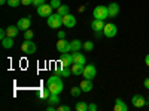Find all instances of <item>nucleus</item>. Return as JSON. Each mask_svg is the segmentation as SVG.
Segmentation results:
<instances>
[{"label": "nucleus", "instance_id": "f257e3e1", "mask_svg": "<svg viewBox=\"0 0 149 111\" xmlns=\"http://www.w3.org/2000/svg\"><path fill=\"white\" fill-rule=\"evenodd\" d=\"M46 87L51 90V93H61L63 92V80H61V75H58V74H54V75H51L48 78V83H46Z\"/></svg>", "mask_w": 149, "mask_h": 111}, {"label": "nucleus", "instance_id": "f03ea898", "mask_svg": "<svg viewBox=\"0 0 149 111\" xmlns=\"http://www.w3.org/2000/svg\"><path fill=\"white\" fill-rule=\"evenodd\" d=\"M48 26L51 27V29H60L61 26H63V17H61L58 12L57 14H51L48 17Z\"/></svg>", "mask_w": 149, "mask_h": 111}, {"label": "nucleus", "instance_id": "7ed1b4c3", "mask_svg": "<svg viewBox=\"0 0 149 111\" xmlns=\"http://www.w3.org/2000/svg\"><path fill=\"white\" fill-rule=\"evenodd\" d=\"M93 15H94V18H97V20H103V21H104L106 18H109V9H107V6L98 5V6L94 8Z\"/></svg>", "mask_w": 149, "mask_h": 111}, {"label": "nucleus", "instance_id": "20e7f679", "mask_svg": "<svg viewBox=\"0 0 149 111\" xmlns=\"http://www.w3.org/2000/svg\"><path fill=\"white\" fill-rule=\"evenodd\" d=\"M116 33H118V27L113 23H107L104 26V29H103V35L106 36V38H115Z\"/></svg>", "mask_w": 149, "mask_h": 111}, {"label": "nucleus", "instance_id": "39448f33", "mask_svg": "<svg viewBox=\"0 0 149 111\" xmlns=\"http://www.w3.org/2000/svg\"><path fill=\"white\" fill-rule=\"evenodd\" d=\"M97 75V69L94 65H85L84 68V72H82V77L86 78V80H94Z\"/></svg>", "mask_w": 149, "mask_h": 111}, {"label": "nucleus", "instance_id": "423d86ee", "mask_svg": "<svg viewBox=\"0 0 149 111\" xmlns=\"http://www.w3.org/2000/svg\"><path fill=\"white\" fill-rule=\"evenodd\" d=\"M21 50H22V53H26V54H33V53H36L37 47H36V44L33 41H27L26 39L22 42V45H21Z\"/></svg>", "mask_w": 149, "mask_h": 111}, {"label": "nucleus", "instance_id": "0eeeda50", "mask_svg": "<svg viewBox=\"0 0 149 111\" xmlns=\"http://www.w3.org/2000/svg\"><path fill=\"white\" fill-rule=\"evenodd\" d=\"M57 50H58L60 53H70V51H72V45H70V42L66 41V39H58V41H57Z\"/></svg>", "mask_w": 149, "mask_h": 111}, {"label": "nucleus", "instance_id": "6e6552de", "mask_svg": "<svg viewBox=\"0 0 149 111\" xmlns=\"http://www.w3.org/2000/svg\"><path fill=\"white\" fill-rule=\"evenodd\" d=\"M37 14H39L40 17H49V15H51L52 14V6L51 5H49V3H43V5H40L39 8H37Z\"/></svg>", "mask_w": 149, "mask_h": 111}, {"label": "nucleus", "instance_id": "1a4fd4ad", "mask_svg": "<svg viewBox=\"0 0 149 111\" xmlns=\"http://www.w3.org/2000/svg\"><path fill=\"white\" fill-rule=\"evenodd\" d=\"M131 104H133V107H136V108H143L148 102H146V99H145L142 95H134V96L131 98Z\"/></svg>", "mask_w": 149, "mask_h": 111}, {"label": "nucleus", "instance_id": "9d476101", "mask_svg": "<svg viewBox=\"0 0 149 111\" xmlns=\"http://www.w3.org/2000/svg\"><path fill=\"white\" fill-rule=\"evenodd\" d=\"M17 26H18V29L19 30H29L30 29V26H31V18L30 17H24V18H19L18 20V23H17Z\"/></svg>", "mask_w": 149, "mask_h": 111}, {"label": "nucleus", "instance_id": "9b49d317", "mask_svg": "<svg viewBox=\"0 0 149 111\" xmlns=\"http://www.w3.org/2000/svg\"><path fill=\"white\" fill-rule=\"evenodd\" d=\"M63 26L67 27V29H72L76 26V18H74L72 14H67V15H63Z\"/></svg>", "mask_w": 149, "mask_h": 111}, {"label": "nucleus", "instance_id": "f8f14e48", "mask_svg": "<svg viewBox=\"0 0 149 111\" xmlns=\"http://www.w3.org/2000/svg\"><path fill=\"white\" fill-rule=\"evenodd\" d=\"M107 9H109V18L118 17V14H119V5H118L116 2L109 3V5H107Z\"/></svg>", "mask_w": 149, "mask_h": 111}, {"label": "nucleus", "instance_id": "ddd939ff", "mask_svg": "<svg viewBox=\"0 0 149 111\" xmlns=\"http://www.w3.org/2000/svg\"><path fill=\"white\" fill-rule=\"evenodd\" d=\"M60 62L63 63L64 66H72L73 65V53H61V59Z\"/></svg>", "mask_w": 149, "mask_h": 111}, {"label": "nucleus", "instance_id": "4468645a", "mask_svg": "<svg viewBox=\"0 0 149 111\" xmlns=\"http://www.w3.org/2000/svg\"><path fill=\"white\" fill-rule=\"evenodd\" d=\"M104 26H106V24H104L103 20H97V18H94L93 23H91V27H93L94 32H103Z\"/></svg>", "mask_w": 149, "mask_h": 111}, {"label": "nucleus", "instance_id": "2eb2a0df", "mask_svg": "<svg viewBox=\"0 0 149 111\" xmlns=\"http://www.w3.org/2000/svg\"><path fill=\"white\" fill-rule=\"evenodd\" d=\"M81 89H82V92H85V93L91 92V90H93V80L84 78V80L81 81Z\"/></svg>", "mask_w": 149, "mask_h": 111}, {"label": "nucleus", "instance_id": "dca6fc26", "mask_svg": "<svg viewBox=\"0 0 149 111\" xmlns=\"http://www.w3.org/2000/svg\"><path fill=\"white\" fill-rule=\"evenodd\" d=\"M85 56L79 51H73V63H78V65H85Z\"/></svg>", "mask_w": 149, "mask_h": 111}, {"label": "nucleus", "instance_id": "f3484780", "mask_svg": "<svg viewBox=\"0 0 149 111\" xmlns=\"http://www.w3.org/2000/svg\"><path fill=\"white\" fill-rule=\"evenodd\" d=\"M113 110H115V111H127V110H128V105L124 102L122 99H119V98H118V99L115 101V107H113Z\"/></svg>", "mask_w": 149, "mask_h": 111}, {"label": "nucleus", "instance_id": "a211bd4d", "mask_svg": "<svg viewBox=\"0 0 149 111\" xmlns=\"http://www.w3.org/2000/svg\"><path fill=\"white\" fill-rule=\"evenodd\" d=\"M84 68H85V65L73 63V65H72V74H73V75H76V77H81L82 72H84Z\"/></svg>", "mask_w": 149, "mask_h": 111}, {"label": "nucleus", "instance_id": "6ab92c4d", "mask_svg": "<svg viewBox=\"0 0 149 111\" xmlns=\"http://www.w3.org/2000/svg\"><path fill=\"white\" fill-rule=\"evenodd\" d=\"M18 33H19L18 26H9V27L6 29V35L9 36V38H17Z\"/></svg>", "mask_w": 149, "mask_h": 111}, {"label": "nucleus", "instance_id": "aec40b11", "mask_svg": "<svg viewBox=\"0 0 149 111\" xmlns=\"http://www.w3.org/2000/svg\"><path fill=\"white\" fill-rule=\"evenodd\" d=\"M2 47L6 48V50L12 48V47H14V38H9V36H6L5 39H2Z\"/></svg>", "mask_w": 149, "mask_h": 111}, {"label": "nucleus", "instance_id": "412c9836", "mask_svg": "<svg viewBox=\"0 0 149 111\" xmlns=\"http://www.w3.org/2000/svg\"><path fill=\"white\" fill-rule=\"evenodd\" d=\"M70 45H72V51H81V48H84V44L79 39H73Z\"/></svg>", "mask_w": 149, "mask_h": 111}, {"label": "nucleus", "instance_id": "4be33fe9", "mask_svg": "<svg viewBox=\"0 0 149 111\" xmlns=\"http://www.w3.org/2000/svg\"><path fill=\"white\" fill-rule=\"evenodd\" d=\"M48 102L51 104V105H58V102H60V96H58V93H51V95H49Z\"/></svg>", "mask_w": 149, "mask_h": 111}, {"label": "nucleus", "instance_id": "5701e85b", "mask_svg": "<svg viewBox=\"0 0 149 111\" xmlns=\"http://www.w3.org/2000/svg\"><path fill=\"white\" fill-rule=\"evenodd\" d=\"M49 95H51V90H49L48 87L46 89H40L39 90V98H40V99H48V98H49Z\"/></svg>", "mask_w": 149, "mask_h": 111}, {"label": "nucleus", "instance_id": "b1692460", "mask_svg": "<svg viewBox=\"0 0 149 111\" xmlns=\"http://www.w3.org/2000/svg\"><path fill=\"white\" fill-rule=\"evenodd\" d=\"M72 75V66H64L63 65V71H61V77H66L69 78Z\"/></svg>", "mask_w": 149, "mask_h": 111}, {"label": "nucleus", "instance_id": "393cba45", "mask_svg": "<svg viewBox=\"0 0 149 111\" xmlns=\"http://www.w3.org/2000/svg\"><path fill=\"white\" fill-rule=\"evenodd\" d=\"M57 12H58V14H60L61 17H63V15H67V14H69V6H66V5H61V6L57 9Z\"/></svg>", "mask_w": 149, "mask_h": 111}, {"label": "nucleus", "instance_id": "a878e982", "mask_svg": "<svg viewBox=\"0 0 149 111\" xmlns=\"http://www.w3.org/2000/svg\"><path fill=\"white\" fill-rule=\"evenodd\" d=\"M84 50H85V51H93V50H94V42H93V41L84 42Z\"/></svg>", "mask_w": 149, "mask_h": 111}, {"label": "nucleus", "instance_id": "bb28decb", "mask_svg": "<svg viewBox=\"0 0 149 111\" xmlns=\"http://www.w3.org/2000/svg\"><path fill=\"white\" fill-rule=\"evenodd\" d=\"M86 110H88V105H86L85 102H78L76 104V111H86Z\"/></svg>", "mask_w": 149, "mask_h": 111}, {"label": "nucleus", "instance_id": "cd10ccee", "mask_svg": "<svg viewBox=\"0 0 149 111\" xmlns=\"http://www.w3.org/2000/svg\"><path fill=\"white\" fill-rule=\"evenodd\" d=\"M33 36H34V33H33V30H26L24 32V39H27V41H31L33 39Z\"/></svg>", "mask_w": 149, "mask_h": 111}, {"label": "nucleus", "instance_id": "c85d7f7f", "mask_svg": "<svg viewBox=\"0 0 149 111\" xmlns=\"http://www.w3.org/2000/svg\"><path fill=\"white\" fill-rule=\"evenodd\" d=\"M82 92L81 86H74V87H72V96H79Z\"/></svg>", "mask_w": 149, "mask_h": 111}, {"label": "nucleus", "instance_id": "c756f323", "mask_svg": "<svg viewBox=\"0 0 149 111\" xmlns=\"http://www.w3.org/2000/svg\"><path fill=\"white\" fill-rule=\"evenodd\" d=\"M8 5L10 8H17V6L21 5V0H8Z\"/></svg>", "mask_w": 149, "mask_h": 111}, {"label": "nucleus", "instance_id": "7c9ffc66", "mask_svg": "<svg viewBox=\"0 0 149 111\" xmlns=\"http://www.w3.org/2000/svg\"><path fill=\"white\" fill-rule=\"evenodd\" d=\"M49 5L52 6V9H58V8L61 6V2H60V0H51V2H49Z\"/></svg>", "mask_w": 149, "mask_h": 111}, {"label": "nucleus", "instance_id": "2f4dec72", "mask_svg": "<svg viewBox=\"0 0 149 111\" xmlns=\"http://www.w3.org/2000/svg\"><path fill=\"white\" fill-rule=\"evenodd\" d=\"M57 111H70V107L69 105H60V107H57Z\"/></svg>", "mask_w": 149, "mask_h": 111}, {"label": "nucleus", "instance_id": "473e14b6", "mask_svg": "<svg viewBox=\"0 0 149 111\" xmlns=\"http://www.w3.org/2000/svg\"><path fill=\"white\" fill-rule=\"evenodd\" d=\"M43 3H45V0H33V6H36V8H39Z\"/></svg>", "mask_w": 149, "mask_h": 111}, {"label": "nucleus", "instance_id": "72a5a7b5", "mask_svg": "<svg viewBox=\"0 0 149 111\" xmlns=\"http://www.w3.org/2000/svg\"><path fill=\"white\" fill-rule=\"evenodd\" d=\"M21 5H24V6H30V5H33V0H21Z\"/></svg>", "mask_w": 149, "mask_h": 111}, {"label": "nucleus", "instance_id": "f704fd0d", "mask_svg": "<svg viewBox=\"0 0 149 111\" xmlns=\"http://www.w3.org/2000/svg\"><path fill=\"white\" fill-rule=\"evenodd\" d=\"M57 35H58V39H66V33H64L63 30H60Z\"/></svg>", "mask_w": 149, "mask_h": 111}, {"label": "nucleus", "instance_id": "c9c22d12", "mask_svg": "<svg viewBox=\"0 0 149 111\" xmlns=\"http://www.w3.org/2000/svg\"><path fill=\"white\" fill-rule=\"evenodd\" d=\"M6 29H2V30H0V39H5L6 38Z\"/></svg>", "mask_w": 149, "mask_h": 111}, {"label": "nucleus", "instance_id": "e433bc0d", "mask_svg": "<svg viewBox=\"0 0 149 111\" xmlns=\"http://www.w3.org/2000/svg\"><path fill=\"white\" fill-rule=\"evenodd\" d=\"M88 110H90V111H95V110H97V105H95V104H90V105H88Z\"/></svg>", "mask_w": 149, "mask_h": 111}, {"label": "nucleus", "instance_id": "4c0bfd02", "mask_svg": "<svg viewBox=\"0 0 149 111\" xmlns=\"http://www.w3.org/2000/svg\"><path fill=\"white\" fill-rule=\"evenodd\" d=\"M46 110H48V111H55V110H57V105H51V104H49V107H48Z\"/></svg>", "mask_w": 149, "mask_h": 111}, {"label": "nucleus", "instance_id": "58836bf2", "mask_svg": "<svg viewBox=\"0 0 149 111\" xmlns=\"http://www.w3.org/2000/svg\"><path fill=\"white\" fill-rule=\"evenodd\" d=\"M145 87L149 90V78H146V80H145Z\"/></svg>", "mask_w": 149, "mask_h": 111}, {"label": "nucleus", "instance_id": "ea45409f", "mask_svg": "<svg viewBox=\"0 0 149 111\" xmlns=\"http://www.w3.org/2000/svg\"><path fill=\"white\" fill-rule=\"evenodd\" d=\"M145 63H146V66H149V54L145 57Z\"/></svg>", "mask_w": 149, "mask_h": 111}, {"label": "nucleus", "instance_id": "a19ab883", "mask_svg": "<svg viewBox=\"0 0 149 111\" xmlns=\"http://www.w3.org/2000/svg\"><path fill=\"white\" fill-rule=\"evenodd\" d=\"M5 3H8V0H0V5H5Z\"/></svg>", "mask_w": 149, "mask_h": 111}, {"label": "nucleus", "instance_id": "79ce46f5", "mask_svg": "<svg viewBox=\"0 0 149 111\" xmlns=\"http://www.w3.org/2000/svg\"><path fill=\"white\" fill-rule=\"evenodd\" d=\"M146 102H148V105H149V96H148V101H146Z\"/></svg>", "mask_w": 149, "mask_h": 111}]
</instances>
